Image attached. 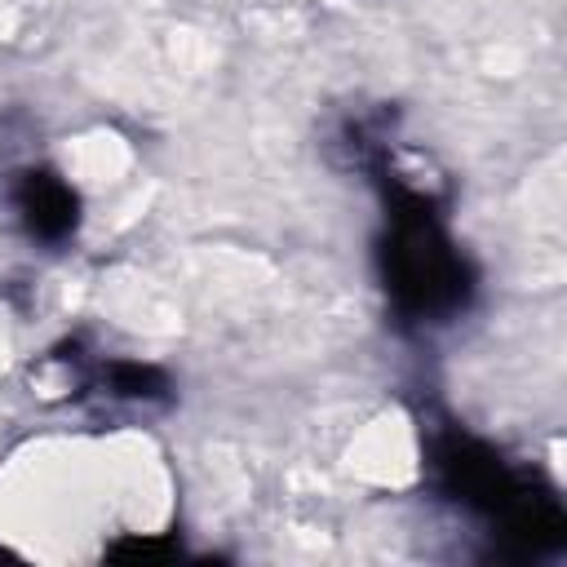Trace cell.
<instances>
[{
	"label": "cell",
	"mask_w": 567,
	"mask_h": 567,
	"mask_svg": "<svg viewBox=\"0 0 567 567\" xmlns=\"http://www.w3.org/2000/svg\"><path fill=\"white\" fill-rule=\"evenodd\" d=\"M385 279L403 315L443 323L465 306L470 275L434 221V199L416 182H394V235L385 248Z\"/></svg>",
	"instance_id": "6da1fadb"
},
{
	"label": "cell",
	"mask_w": 567,
	"mask_h": 567,
	"mask_svg": "<svg viewBox=\"0 0 567 567\" xmlns=\"http://www.w3.org/2000/svg\"><path fill=\"white\" fill-rule=\"evenodd\" d=\"M13 208H18V221L27 226V235L44 239V244H58L75 230V190L53 177V173H22V182L13 186Z\"/></svg>",
	"instance_id": "7a4b0ae2"
}]
</instances>
